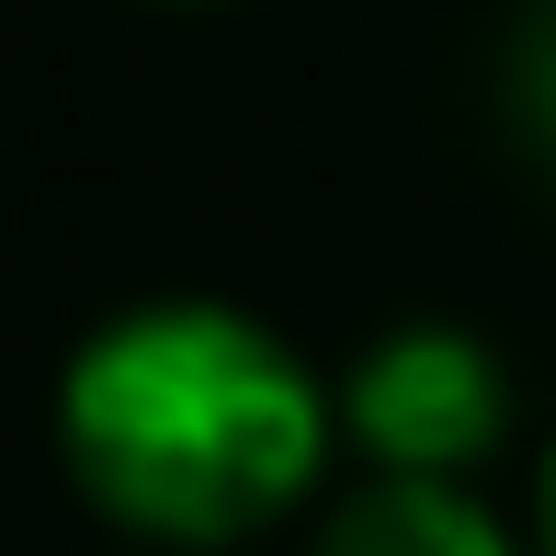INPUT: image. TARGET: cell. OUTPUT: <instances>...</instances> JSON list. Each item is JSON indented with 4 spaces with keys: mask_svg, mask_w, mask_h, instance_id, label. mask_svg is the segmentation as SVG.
I'll list each match as a JSON object with an SVG mask.
<instances>
[{
    "mask_svg": "<svg viewBox=\"0 0 556 556\" xmlns=\"http://www.w3.org/2000/svg\"><path fill=\"white\" fill-rule=\"evenodd\" d=\"M341 409L285 330L216 295H148L103 318L58 375L68 489L137 545L216 556L318 489Z\"/></svg>",
    "mask_w": 556,
    "mask_h": 556,
    "instance_id": "6da1fadb",
    "label": "cell"
},
{
    "mask_svg": "<svg viewBox=\"0 0 556 556\" xmlns=\"http://www.w3.org/2000/svg\"><path fill=\"white\" fill-rule=\"evenodd\" d=\"M330 409H341V443L364 454V477H466L511 432V375L477 330L409 318L341 364Z\"/></svg>",
    "mask_w": 556,
    "mask_h": 556,
    "instance_id": "7a4b0ae2",
    "label": "cell"
},
{
    "mask_svg": "<svg viewBox=\"0 0 556 556\" xmlns=\"http://www.w3.org/2000/svg\"><path fill=\"white\" fill-rule=\"evenodd\" d=\"M318 556H522V545L466 477H364L341 489Z\"/></svg>",
    "mask_w": 556,
    "mask_h": 556,
    "instance_id": "3957f363",
    "label": "cell"
},
{
    "mask_svg": "<svg viewBox=\"0 0 556 556\" xmlns=\"http://www.w3.org/2000/svg\"><path fill=\"white\" fill-rule=\"evenodd\" d=\"M500 91H511V125L534 137V160H556V0H522Z\"/></svg>",
    "mask_w": 556,
    "mask_h": 556,
    "instance_id": "277c9868",
    "label": "cell"
},
{
    "mask_svg": "<svg viewBox=\"0 0 556 556\" xmlns=\"http://www.w3.org/2000/svg\"><path fill=\"white\" fill-rule=\"evenodd\" d=\"M534 556H556V454H545V477H534Z\"/></svg>",
    "mask_w": 556,
    "mask_h": 556,
    "instance_id": "5b68a950",
    "label": "cell"
},
{
    "mask_svg": "<svg viewBox=\"0 0 556 556\" xmlns=\"http://www.w3.org/2000/svg\"><path fill=\"white\" fill-rule=\"evenodd\" d=\"M170 12H216V0H170Z\"/></svg>",
    "mask_w": 556,
    "mask_h": 556,
    "instance_id": "8992f818",
    "label": "cell"
}]
</instances>
